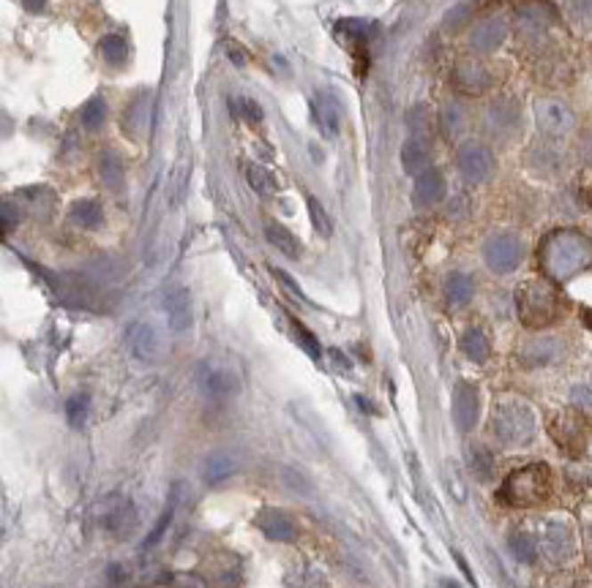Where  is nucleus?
<instances>
[{
  "label": "nucleus",
  "instance_id": "obj_11",
  "mask_svg": "<svg viewBox=\"0 0 592 588\" xmlns=\"http://www.w3.org/2000/svg\"><path fill=\"white\" fill-rule=\"evenodd\" d=\"M101 526L115 536H129L137 528V510L129 499L112 495L101 504Z\"/></svg>",
  "mask_w": 592,
  "mask_h": 588
},
{
  "label": "nucleus",
  "instance_id": "obj_8",
  "mask_svg": "<svg viewBox=\"0 0 592 588\" xmlns=\"http://www.w3.org/2000/svg\"><path fill=\"white\" fill-rule=\"evenodd\" d=\"M538 548L552 564H565L573 556V531L563 520H548L540 531Z\"/></svg>",
  "mask_w": 592,
  "mask_h": 588
},
{
  "label": "nucleus",
  "instance_id": "obj_19",
  "mask_svg": "<svg viewBox=\"0 0 592 588\" xmlns=\"http://www.w3.org/2000/svg\"><path fill=\"white\" fill-rule=\"evenodd\" d=\"M199 387L207 398H227L238 390V379L232 371L227 368H216V366H205L199 374Z\"/></svg>",
  "mask_w": 592,
  "mask_h": 588
},
{
  "label": "nucleus",
  "instance_id": "obj_5",
  "mask_svg": "<svg viewBox=\"0 0 592 588\" xmlns=\"http://www.w3.org/2000/svg\"><path fill=\"white\" fill-rule=\"evenodd\" d=\"M522 259H524V243L511 232L491 235L483 246V262L497 276L514 273V270L522 264Z\"/></svg>",
  "mask_w": 592,
  "mask_h": 588
},
{
  "label": "nucleus",
  "instance_id": "obj_10",
  "mask_svg": "<svg viewBox=\"0 0 592 588\" xmlns=\"http://www.w3.org/2000/svg\"><path fill=\"white\" fill-rule=\"evenodd\" d=\"M450 82H453V87L458 90V93H464V96H483L486 90L491 87V74L478 60H458L453 66Z\"/></svg>",
  "mask_w": 592,
  "mask_h": 588
},
{
  "label": "nucleus",
  "instance_id": "obj_24",
  "mask_svg": "<svg viewBox=\"0 0 592 588\" xmlns=\"http://www.w3.org/2000/svg\"><path fill=\"white\" fill-rule=\"evenodd\" d=\"M69 218L74 226H79V230H99L104 221V210L96 199H79L71 205Z\"/></svg>",
  "mask_w": 592,
  "mask_h": 588
},
{
  "label": "nucleus",
  "instance_id": "obj_17",
  "mask_svg": "<svg viewBox=\"0 0 592 588\" xmlns=\"http://www.w3.org/2000/svg\"><path fill=\"white\" fill-rule=\"evenodd\" d=\"M129 349L137 359H142V363H153V359H158V354H161V338L150 325L140 322L129 330Z\"/></svg>",
  "mask_w": 592,
  "mask_h": 588
},
{
  "label": "nucleus",
  "instance_id": "obj_47",
  "mask_svg": "<svg viewBox=\"0 0 592 588\" xmlns=\"http://www.w3.org/2000/svg\"><path fill=\"white\" fill-rule=\"evenodd\" d=\"M576 14L584 22H592V0H576Z\"/></svg>",
  "mask_w": 592,
  "mask_h": 588
},
{
  "label": "nucleus",
  "instance_id": "obj_4",
  "mask_svg": "<svg viewBox=\"0 0 592 588\" xmlns=\"http://www.w3.org/2000/svg\"><path fill=\"white\" fill-rule=\"evenodd\" d=\"M535 412L519 398H502L491 409V433L502 447H527L535 439Z\"/></svg>",
  "mask_w": 592,
  "mask_h": 588
},
{
  "label": "nucleus",
  "instance_id": "obj_37",
  "mask_svg": "<svg viewBox=\"0 0 592 588\" xmlns=\"http://www.w3.org/2000/svg\"><path fill=\"white\" fill-rule=\"evenodd\" d=\"M407 125L412 131V137H426V125H429V109L418 104L407 112Z\"/></svg>",
  "mask_w": 592,
  "mask_h": 588
},
{
  "label": "nucleus",
  "instance_id": "obj_36",
  "mask_svg": "<svg viewBox=\"0 0 592 588\" xmlns=\"http://www.w3.org/2000/svg\"><path fill=\"white\" fill-rule=\"evenodd\" d=\"M306 205H309V215H312V223H314V230L322 235V238H330V232H333V226H330V218H328V213H325V207L314 199V197H306Z\"/></svg>",
  "mask_w": 592,
  "mask_h": 588
},
{
  "label": "nucleus",
  "instance_id": "obj_20",
  "mask_svg": "<svg viewBox=\"0 0 592 588\" xmlns=\"http://www.w3.org/2000/svg\"><path fill=\"white\" fill-rule=\"evenodd\" d=\"M312 107H314V117H317L320 131L325 133L328 140H333L336 133H338V128H342V115H338V104H336V99L328 96V93H317Z\"/></svg>",
  "mask_w": 592,
  "mask_h": 588
},
{
  "label": "nucleus",
  "instance_id": "obj_50",
  "mask_svg": "<svg viewBox=\"0 0 592 588\" xmlns=\"http://www.w3.org/2000/svg\"><path fill=\"white\" fill-rule=\"evenodd\" d=\"M330 357H333V363H336V368H345V371H350V359L345 357V354H338L336 349L330 351Z\"/></svg>",
  "mask_w": 592,
  "mask_h": 588
},
{
  "label": "nucleus",
  "instance_id": "obj_29",
  "mask_svg": "<svg viewBox=\"0 0 592 588\" xmlns=\"http://www.w3.org/2000/svg\"><path fill=\"white\" fill-rule=\"evenodd\" d=\"M235 471V461L227 452H214V455H207L205 461V469H202V477L207 485H222L232 477Z\"/></svg>",
  "mask_w": 592,
  "mask_h": 588
},
{
  "label": "nucleus",
  "instance_id": "obj_1",
  "mask_svg": "<svg viewBox=\"0 0 592 588\" xmlns=\"http://www.w3.org/2000/svg\"><path fill=\"white\" fill-rule=\"evenodd\" d=\"M538 262L548 281L565 284L592 267V240L576 230H557L546 235L538 248Z\"/></svg>",
  "mask_w": 592,
  "mask_h": 588
},
{
  "label": "nucleus",
  "instance_id": "obj_15",
  "mask_svg": "<svg viewBox=\"0 0 592 588\" xmlns=\"http://www.w3.org/2000/svg\"><path fill=\"white\" fill-rule=\"evenodd\" d=\"M164 308H166V322H169V330H173L175 335H183L189 327H191V294L189 289L178 286L166 294L164 300Z\"/></svg>",
  "mask_w": 592,
  "mask_h": 588
},
{
  "label": "nucleus",
  "instance_id": "obj_49",
  "mask_svg": "<svg viewBox=\"0 0 592 588\" xmlns=\"http://www.w3.org/2000/svg\"><path fill=\"white\" fill-rule=\"evenodd\" d=\"M22 6H25V12L38 14V12H45V9H47V0H22Z\"/></svg>",
  "mask_w": 592,
  "mask_h": 588
},
{
  "label": "nucleus",
  "instance_id": "obj_34",
  "mask_svg": "<svg viewBox=\"0 0 592 588\" xmlns=\"http://www.w3.org/2000/svg\"><path fill=\"white\" fill-rule=\"evenodd\" d=\"M88 412H91V398L88 395H74L66 403V415H69V423L74 428L85 425V420H88Z\"/></svg>",
  "mask_w": 592,
  "mask_h": 588
},
{
  "label": "nucleus",
  "instance_id": "obj_23",
  "mask_svg": "<svg viewBox=\"0 0 592 588\" xmlns=\"http://www.w3.org/2000/svg\"><path fill=\"white\" fill-rule=\"evenodd\" d=\"M473 294H475V281L470 276H464V273H450L448 276V281H445V300H448L450 308L470 305Z\"/></svg>",
  "mask_w": 592,
  "mask_h": 588
},
{
  "label": "nucleus",
  "instance_id": "obj_7",
  "mask_svg": "<svg viewBox=\"0 0 592 588\" xmlns=\"http://www.w3.org/2000/svg\"><path fill=\"white\" fill-rule=\"evenodd\" d=\"M535 123L546 137H568L576 128V115L560 99H540L535 104Z\"/></svg>",
  "mask_w": 592,
  "mask_h": 588
},
{
  "label": "nucleus",
  "instance_id": "obj_22",
  "mask_svg": "<svg viewBox=\"0 0 592 588\" xmlns=\"http://www.w3.org/2000/svg\"><path fill=\"white\" fill-rule=\"evenodd\" d=\"M257 526L271 536V539H279V542H289L295 539V523L289 515L279 512V510H263L257 515Z\"/></svg>",
  "mask_w": 592,
  "mask_h": 588
},
{
  "label": "nucleus",
  "instance_id": "obj_48",
  "mask_svg": "<svg viewBox=\"0 0 592 588\" xmlns=\"http://www.w3.org/2000/svg\"><path fill=\"white\" fill-rule=\"evenodd\" d=\"M581 158H584L587 164H592V128L581 137Z\"/></svg>",
  "mask_w": 592,
  "mask_h": 588
},
{
  "label": "nucleus",
  "instance_id": "obj_40",
  "mask_svg": "<svg viewBox=\"0 0 592 588\" xmlns=\"http://www.w3.org/2000/svg\"><path fill=\"white\" fill-rule=\"evenodd\" d=\"M292 330H295V338H298V343H301V346H304V349H306V351H309L314 359H320V354H322V351H320L317 338H314V335H312V333H309V330H306L301 322H295V319H292Z\"/></svg>",
  "mask_w": 592,
  "mask_h": 588
},
{
  "label": "nucleus",
  "instance_id": "obj_32",
  "mask_svg": "<svg viewBox=\"0 0 592 588\" xmlns=\"http://www.w3.org/2000/svg\"><path fill=\"white\" fill-rule=\"evenodd\" d=\"M511 551H514V556H516L519 561H524V564H532V561L538 559V545H535V539H532L527 531L511 534Z\"/></svg>",
  "mask_w": 592,
  "mask_h": 588
},
{
  "label": "nucleus",
  "instance_id": "obj_44",
  "mask_svg": "<svg viewBox=\"0 0 592 588\" xmlns=\"http://www.w3.org/2000/svg\"><path fill=\"white\" fill-rule=\"evenodd\" d=\"M273 276H276V278H279V281L284 284V289H287V292H289L292 297H298L301 302H306V294H304V292H301L298 286L292 284V278H289V276L284 273V270H276V267H273Z\"/></svg>",
  "mask_w": 592,
  "mask_h": 588
},
{
  "label": "nucleus",
  "instance_id": "obj_35",
  "mask_svg": "<svg viewBox=\"0 0 592 588\" xmlns=\"http://www.w3.org/2000/svg\"><path fill=\"white\" fill-rule=\"evenodd\" d=\"M470 17H473V4H458V6H453V9L445 14L442 25H445V30L456 33V30H461L464 25L470 22Z\"/></svg>",
  "mask_w": 592,
  "mask_h": 588
},
{
  "label": "nucleus",
  "instance_id": "obj_25",
  "mask_svg": "<svg viewBox=\"0 0 592 588\" xmlns=\"http://www.w3.org/2000/svg\"><path fill=\"white\" fill-rule=\"evenodd\" d=\"M461 351L467 359H473V363H486V359L491 357V341L489 335L481 330V327H470L467 333L461 335Z\"/></svg>",
  "mask_w": 592,
  "mask_h": 588
},
{
  "label": "nucleus",
  "instance_id": "obj_28",
  "mask_svg": "<svg viewBox=\"0 0 592 588\" xmlns=\"http://www.w3.org/2000/svg\"><path fill=\"white\" fill-rule=\"evenodd\" d=\"M123 174H126L123 158H120L115 150H104L101 158H99V177H101V183H104L109 191H120V189H123Z\"/></svg>",
  "mask_w": 592,
  "mask_h": 588
},
{
  "label": "nucleus",
  "instance_id": "obj_41",
  "mask_svg": "<svg viewBox=\"0 0 592 588\" xmlns=\"http://www.w3.org/2000/svg\"><path fill=\"white\" fill-rule=\"evenodd\" d=\"M519 25H522L527 33H540V30L546 28V20H543L540 9L530 6V9H524V12L519 14Z\"/></svg>",
  "mask_w": 592,
  "mask_h": 588
},
{
  "label": "nucleus",
  "instance_id": "obj_38",
  "mask_svg": "<svg viewBox=\"0 0 592 588\" xmlns=\"http://www.w3.org/2000/svg\"><path fill=\"white\" fill-rule=\"evenodd\" d=\"M363 22H358V20H342L336 25V36H338V41H345V44H355V41H363Z\"/></svg>",
  "mask_w": 592,
  "mask_h": 588
},
{
  "label": "nucleus",
  "instance_id": "obj_16",
  "mask_svg": "<svg viewBox=\"0 0 592 588\" xmlns=\"http://www.w3.org/2000/svg\"><path fill=\"white\" fill-rule=\"evenodd\" d=\"M563 357V341L557 338H535V341H527L519 351V359L527 366V368H540V366H548L555 363V359Z\"/></svg>",
  "mask_w": 592,
  "mask_h": 588
},
{
  "label": "nucleus",
  "instance_id": "obj_42",
  "mask_svg": "<svg viewBox=\"0 0 592 588\" xmlns=\"http://www.w3.org/2000/svg\"><path fill=\"white\" fill-rule=\"evenodd\" d=\"M235 112H238L240 117H246L248 123H260V120H263V109H260V104H257V101H251V99H240V101H235Z\"/></svg>",
  "mask_w": 592,
  "mask_h": 588
},
{
  "label": "nucleus",
  "instance_id": "obj_13",
  "mask_svg": "<svg viewBox=\"0 0 592 588\" xmlns=\"http://www.w3.org/2000/svg\"><path fill=\"white\" fill-rule=\"evenodd\" d=\"M483 120H486V128L494 133V137H511V133H516L519 125H522V112H519L516 101L497 99V101L489 104Z\"/></svg>",
  "mask_w": 592,
  "mask_h": 588
},
{
  "label": "nucleus",
  "instance_id": "obj_46",
  "mask_svg": "<svg viewBox=\"0 0 592 588\" xmlns=\"http://www.w3.org/2000/svg\"><path fill=\"white\" fill-rule=\"evenodd\" d=\"M227 55H230V60H232L235 66H246V60H248V58H246V52L238 47L235 41H232V44H227Z\"/></svg>",
  "mask_w": 592,
  "mask_h": 588
},
{
  "label": "nucleus",
  "instance_id": "obj_39",
  "mask_svg": "<svg viewBox=\"0 0 592 588\" xmlns=\"http://www.w3.org/2000/svg\"><path fill=\"white\" fill-rule=\"evenodd\" d=\"M473 471L478 474V479H491V474H494V461H491V455L483 449V447H478L475 452H473Z\"/></svg>",
  "mask_w": 592,
  "mask_h": 588
},
{
  "label": "nucleus",
  "instance_id": "obj_43",
  "mask_svg": "<svg viewBox=\"0 0 592 588\" xmlns=\"http://www.w3.org/2000/svg\"><path fill=\"white\" fill-rule=\"evenodd\" d=\"M173 512H175V502H169V507L164 510V515H161V520L156 523V528L150 531V536H148V542H145V548H153L156 542L161 539V534L166 531V526H169V520H173Z\"/></svg>",
  "mask_w": 592,
  "mask_h": 588
},
{
  "label": "nucleus",
  "instance_id": "obj_18",
  "mask_svg": "<svg viewBox=\"0 0 592 588\" xmlns=\"http://www.w3.org/2000/svg\"><path fill=\"white\" fill-rule=\"evenodd\" d=\"M401 166L407 174H420L432 169V145L426 137H410L401 148Z\"/></svg>",
  "mask_w": 592,
  "mask_h": 588
},
{
  "label": "nucleus",
  "instance_id": "obj_30",
  "mask_svg": "<svg viewBox=\"0 0 592 588\" xmlns=\"http://www.w3.org/2000/svg\"><path fill=\"white\" fill-rule=\"evenodd\" d=\"M246 180H248V186L257 191L260 197H273L279 191L276 177L265 166H260V164H248L246 166Z\"/></svg>",
  "mask_w": 592,
  "mask_h": 588
},
{
  "label": "nucleus",
  "instance_id": "obj_6",
  "mask_svg": "<svg viewBox=\"0 0 592 588\" xmlns=\"http://www.w3.org/2000/svg\"><path fill=\"white\" fill-rule=\"evenodd\" d=\"M456 166H458V174L467 180V183L481 186L494 174L497 161H494V153L483 142H464L456 150Z\"/></svg>",
  "mask_w": 592,
  "mask_h": 588
},
{
  "label": "nucleus",
  "instance_id": "obj_33",
  "mask_svg": "<svg viewBox=\"0 0 592 588\" xmlns=\"http://www.w3.org/2000/svg\"><path fill=\"white\" fill-rule=\"evenodd\" d=\"M101 55H104V60H107L109 66H123V63H126V55H129L123 36H104V41H101Z\"/></svg>",
  "mask_w": 592,
  "mask_h": 588
},
{
  "label": "nucleus",
  "instance_id": "obj_45",
  "mask_svg": "<svg viewBox=\"0 0 592 588\" xmlns=\"http://www.w3.org/2000/svg\"><path fill=\"white\" fill-rule=\"evenodd\" d=\"M17 218H20V215H17V207H12V202L6 199V202H4V232H6V235L12 232V226H17Z\"/></svg>",
  "mask_w": 592,
  "mask_h": 588
},
{
  "label": "nucleus",
  "instance_id": "obj_9",
  "mask_svg": "<svg viewBox=\"0 0 592 588\" xmlns=\"http://www.w3.org/2000/svg\"><path fill=\"white\" fill-rule=\"evenodd\" d=\"M481 417V395L470 382H458L453 387V423L461 433H470Z\"/></svg>",
  "mask_w": 592,
  "mask_h": 588
},
{
  "label": "nucleus",
  "instance_id": "obj_31",
  "mask_svg": "<svg viewBox=\"0 0 592 588\" xmlns=\"http://www.w3.org/2000/svg\"><path fill=\"white\" fill-rule=\"evenodd\" d=\"M82 125L88 128V131H99L101 125H104V120H107V101L104 99H91L88 104L82 107Z\"/></svg>",
  "mask_w": 592,
  "mask_h": 588
},
{
  "label": "nucleus",
  "instance_id": "obj_12",
  "mask_svg": "<svg viewBox=\"0 0 592 588\" xmlns=\"http://www.w3.org/2000/svg\"><path fill=\"white\" fill-rule=\"evenodd\" d=\"M448 194V183H445V174L440 169H426L415 177V186H412V205L418 210H429L434 205H440Z\"/></svg>",
  "mask_w": 592,
  "mask_h": 588
},
{
  "label": "nucleus",
  "instance_id": "obj_3",
  "mask_svg": "<svg viewBox=\"0 0 592 588\" xmlns=\"http://www.w3.org/2000/svg\"><path fill=\"white\" fill-rule=\"evenodd\" d=\"M552 495V471L546 463H530L516 469L497 493L505 507H538Z\"/></svg>",
  "mask_w": 592,
  "mask_h": 588
},
{
  "label": "nucleus",
  "instance_id": "obj_2",
  "mask_svg": "<svg viewBox=\"0 0 592 588\" xmlns=\"http://www.w3.org/2000/svg\"><path fill=\"white\" fill-rule=\"evenodd\" d=\"M516 313L519 322L530 330H543L560 322L563 316V300L555 289V281L546 278H530L516 289Z\"/></svg>",
  "mask_w": 592,
  "mask_h": 588
},
{
  "label": "nucleus",
  "instance_id": "obj_26",
  "mask_svg": "<svg viewBox=\"0 0 592 588\" xmlns=\"http://www.w3.org/2000/svg\"><path fill=\"white\" fill-rule=\"evenodd\" d=\"M437 123H440V131L445 133L448 140H456V137H461V133H464V128H467V115H464L461 104L445 101V104L440 107Z\"/></svg>",
  "mask_w": 592,
  "mask_h": 588
},
{
  "label": "nucleus",
  "instance_id": "obj_14",
  "mask_svg": "<svg viewBox=\"0 0 592 588\" xmlns=\"http://www.w3.org/2000/svg\"><path fill=\"white\" fill-rule=\"evenodd\" d=\"M507 38V22L502 17H489V20H481L473 33H470V47L478 52V55H489V52H497Z\"/></svg>",
  "mask_w": 592,
  "mask_h": 588
},
{
  "label": "nucleus",
  "instance_id": "obj_21",
  "mask_svg": "<svg viewBox=\"0 0 592 588\" xmlns=\"http://www.w3.org/2000/svg\"><path fill=\"white\" fill-rule=\"evenodd\" d=\"M148 109H150V93H137L120 117V128L129 133V137H140L148 125Z\"/></svg>",
  "mask_w": 592,
  "mask_h": 588
},
{
  "label": "nucleus",
  "instance_id": "obj_27",
  "mask_svg": "<svg viewBox=\"0 0 592 588\" xmlns=\"http://www.w3.org/2000/svg\"><path fill=\"white\" fill-rule=\"evenodd\" d=\"M265 238H268V243L276 248V251H281L284 256H289V259H298L301 256V243H298V238H295L287 226H281V223H265Z\"/></svg>",
  "mask_w": 592,
  "mask_h": 588
}]
</instances>
